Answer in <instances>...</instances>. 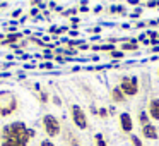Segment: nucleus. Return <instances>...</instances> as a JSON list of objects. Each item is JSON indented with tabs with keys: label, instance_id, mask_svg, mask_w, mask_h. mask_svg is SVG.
I'll return each instance as SVG.
<instances>
[{
	"label": "nucleus",
	"instance_id": "nucleus-1",
	"mask_svg": "<svg viewBox=\"0 0 159 146\" xmlns=\"http://www.w3.org/2000/svg\"><path fill=\"white\" fill-rule=\"evenodd\" d=\"M33 134L34 132L28 131L24 127V124H21V122L7 125L4 129V144L2 146H26Z\"/></svg>",
	"mask_w": 159,
	"mask_h": 146
},
{
	"label": "nucleus",
	"instance_id": "nucleus-2",
	"mask_svg": "<svg viewBox=\"0 0 159 146\" xmlns=\"http://www.w3.org/2000/svg\"><path fill=\"white\" fill-rule=\"evenodd\" d=\"M121 91L125 93V96H135L139 93V79L135 76H123L120 79V84H118Z\"/></svg>",
	"mask_w": 159,
	"mask_h": 146
},
{
	"label": "nucleus",
	"instance_id": "nucleus-3",
	"mask_svg": "<svg viewBox=\"0 0 159 146\" xmlns=\"http://www.w3.org/2000/svg\"><path fill=\"white\" fill-rule=\"evenodd\" d=\"M16 108V98L11 93H0V115H9Z\"/></svg>",
	"mask_w": 159,
	"mask_h": 146
},
{
	"label": "nucleus",
	"instance_id": "nucleus-4",
	"mask_svg": "<svg viewBox=\"0 0 159 146\" xmlns=\"http://www.w3.org/2000/svg\"><path fill=\"white\" fill-rule=\"evenodd\" d=\"M43 127H45L46 134L52 136V138L60 134V122L53 115H45V119H43Z\"/></svg>",
	"mask_w": 159,
	"mask_h": 146
},
{
	"label": "nucleus",
	"instance_id": "nucleus-5",
	"mask_svg": "<svg viewBox=\"0 0 159 146\" xmlns=\"http://www.w3.org/2000/svg\"><path fill=\"white\" fill-rule=\"evenodd\" d=\"M70 114H72V120L74 124L79 129H87V117L84 114V110L79 107V105H72L70 107Z\"/></svg>",
	"mask_w": 159,
	"mask_h": 146
},
{
	"label": "nucleus",
	"instance_id": "nucleus-6",
	"mask_svg": "<svg viewBox=\"0 0 159 146\" xmlns=\"http://www.w3.org/2000/svg\"><path fill=\"white\" fill-rule=\"evenodd\" d=\"M118 120H120V129H121V132H125V134H130V132L134 131V120H132V115L128 114V112H121Z\"/></svg>",
	"mask_w": 159,
	"mask_h": 146
},
{
	"label": "nucleus",
	"instance_id": "nucleus-7",
	"mask_svg": "<svg viewBox=\"0 0 159 146\" xmlns=\"http://www.w3.org/2000/svg\"><path fill=\"white\" fill-rule=\"evenodd\" d=\"M140 134L144 139H149V141H154V139L159 138V131L154 124H147V125H142L140 127Z\"/></svg>",
	"mask_w": 159,
	"mask_h": 146
},
{
	"label": "nucleus",
	"instance_id": "nucleus-8",
	"mask_svg": "<svg viewBox=\"0 0 159 146\" xmlns=\"http://www.w3.org/2000/svg\"><path fill=\"white\" fill-rule=\"evenodd\" d=\"M147 115L152 120H159V98H151L147 105Z\"/></svg>",
	"mask_w": 159,
	"mask_h": 146
},
{
	"label": "nucleus",
	"instance_id": "nucleus-9",
	"mask_svg": "<svg viewBox=\"0 0 159 146\" xmlns=\"http://www.w3.org/2000/svg\"><path fill=\"white\" fill-rule=\"evenodd\" d=\"M110 96H111V101H113V103H125V101H127L125 93H123V91H121L118 86H115L113 90H111Z\"/></svg>",
	"mask_w": 159,
	"mask_h": 146
},
{
	"label": "nucleus",
	"instance_id": "nucleus-10",
	"mask_svg": "<svg viewBox=\"0 0 159 146\" xmlns=\"http://www.w3.org/2000/svg\"><path fill=\"white\" fill-rule=\"evenodd\" d=\"M121 52H134V50H139V45H137V40H130V41H127V43H123L121 45Z\"/></svg>",
	"mask_w": 159,
	"mask_h": 146
},
{
	"label": "nucleus",
	"instance_id": "nucleus-11",
	"mask_svg": "<svg viewBox=\"0 0 159 146\" xmlns=\"http://www.w3.org/2000/svg\"><path fill=\"white\" fill-rule=\"evenodd\" d=\"M139 122H140V127H142V125L151 124V119H149L147 112H144V110H140V112H139Z\"/></svg>",
	"mask_w": 159,
	"mask_h": 146
},
{
	"label": "nucleus",
	"instance_id": "nucleus-12",
	"mask_svg": "<svg viewBox=\"0 0 159 146\" xmlns=\"http://www.w3.org/2000/svg\"><path fill=\"white\" fill-rule=\"evenodd\" d=\"M130 141H132V146H144L142 141H140V138L135 136V134H130Z\"/></svg>",
	"mask_w": 159,
	"mask_h": 146
},
{
	"label": "nucleus",
	"instance_id": "nucleus-13",
	"mask_svg": "<svg viewBox=\"0 0 159 146\" xmlns=\"http://www.w3.org/2000/svg\"><path fill=\"white\" fill-rule=\"evenodd\" d=\"M96 146H108L106 144V141H104V138H103V134H96Z\"/></svg>",
	"mask_w": 159,
	"mask_h": 146
},
{
	"label": "nucleus",
	"instance_id": "nucleus-14",
	"mask_svg": "<svg viewBox=\"0 0 159 146\" xmlns=\"http://www.w3.org/2000/svg\"><path fill=\"white\" fill-rule=\"evenodd\" d=\"M110 55L113 57V59H121V57H123V52H121V50H116V48H115L113 52L110 53Z\"/></svg>",
	"mask_w": 159,
	"mask_h": 146
},
{
	"label": "nucleus",
	"instance_id": "nucleus-15",
	"mask_svg": "<svg viewBox=\"0 0 159 146\" xmlns=\"http://www.w3.org/2000/svg\"><path fill=\"white\" fill-rule=\"evenodd\" d=\"M98 115L103 117V119H106L108 117V110H106V108H99V110H98Z\"/></svg>",
	"mask_w": 159,
	"mask_h": 146
},
{
	"label": "nucleus",
	"instance_id": "nucleus-16",
	"mask_svg": "<svg viewBox=\"0 0 159 146\" xmlns=\"http://www.w3.org/2000/svg\"><path fill=\"white\" fill-rule=\"evenodd\" d=\"M111 12H125V9L121 7V5H113V7H111Z\"/></svg>",
	"mask_w": 159,
	"mask_h": 146
},
{
	"label": "nucleus",
	"instance_id": "nucleus-17",
	"mask_svg": "<svg viewBox=\"0 0 159 146\" xmlns=\"http://www.w3.org/2000/svg\"><path fill=\"white\" fill-rule=\"evenodd\" d=\"M41 146H55V144H53L52 141H48V139H46V141H41Z\"/></svg>",
	"mask_w": 159,
	"mask_h": 146
},
{
	"label": "nucleus",
	"instance_id": "nucleus-18",
	"mask_svg": "<svg viewBox=\"0 0 159 146\" xmlns=\"http://www.w3.org/2000/svg\"><path fill=\"white\" fill-rule=\"evenodd\" d=\"M151 52H154V53H159V46H154V48H152Z\"/></svg>",
	"mask_w": 159,
	"mask_h": 146
}]
</instances>
